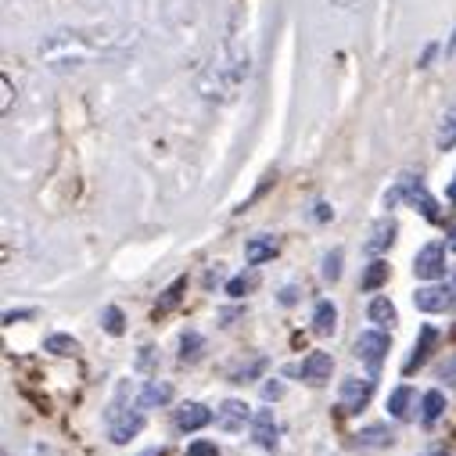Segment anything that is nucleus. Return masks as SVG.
<instances>
[{
    "mask_svg": "<svg viewBox=\"0 0 456 456\" xmlns=\"http://www.w3.org/2000/svg\"><path fill=\"white\" fill-rule=\"evenodd\" d=\"M245 76H248V51H245V47H223V51L216 54L212 69L205 72L201 90H205V97L226 101V97H234V94L241 90Z\"/></svg>",
    "mask_w": 456,
    "mask_h": 456,
    "instance_id": "f257e3e1",
    "label": "nucleus"
},
{
    "mask_svg": "<svg viewBox=\"0 0 456 456\" xmlns=\"http://www.w3.org/2000/svg\"><path fill=\"white\" fill-rule=\"evenodd\" d=\"M399 198H406L413 208H420V216H424V219H431V223H438V219H442V216H438V205H435V198L428 194V187H424V183H413V180L399 183V187L385 198V205H395Z\"/></svg>",
    "mask_w": 456,
    "mask_h": 456,
    "instance_id": "f03ea898",
    "label": "nucleus"
},
{
    "mask_svg": "<svg viewBox=\"0 0 456 456\" xmlns=\"http://www.w3.org/2000/svg\"><path fill=\"white\" fill-rule=\"evenodd\" d=\"M385 353H388V334H385V327H381V330H363V334L356 338V356H360L370 370H378V367L385 363Z\"/></svg>",
    "mask_w": 456,
    "mask_h": 456,
    "instance_id": "7ed1b4c3",
    "label": "nucleus"
},
{
    "mask_svg": "<svg viewBox=\"0 0 456 456\" xmlns=\"http://www.w3.org/2000/svg\"><path fill=\"white\" fill-rule=\"evenodd\" d=\"M413 273H417L420 281H438V277H445V248H442L438 241L424 245V248L417 252V259H413Z\"/></svg>",
    "mask_w": 456,
    "mask_h": 456,
    "instance_id": "20e7f679",
    "label": "nucleus"
},
{
    "mask_svg": "<svg viewBox=\"0 0 456 456\" xmlns=\"http://www.w3.org/2000/svg\"><path fill=\"white\" fill-rule=\"evenodd\" d=\"M256 413H248V406L241 399H226L219 410H216V428L226 431V435H238L245 431V424H252Z\"/></svg>",
    "mask_w": 456,
    "mask_h": 456,
    "instance_id": "39448f33",
    "label": "nucleus"
},
{
    "mask_svg": "<svg viewBox=\"0 0 456 456\" xmlns=\"http://www.w3.org/2000/svg\"><path fill=\"white\" fill-rule=\"evenodd\" d=\"M413 302H417L420 313H445V309L452 305V288H445V284H428V288H420V291L413 295Z\"/></svg>",
    "mask_w": 456,
    "mask_h": 456,
    "instance_id": "423d86ee",
    "label": "nucleus"
},
{
    "mask_svg": "<svg viewBox=\"0 0 456 456\" xmlns=\"http://www.w3.org/2000/svg\"><path fill=\"white\" fill-rule=\"evenodd\" d=\"M370 392H374L370 378H349L346 385H341V403H346L349 413H356V410H363L370 403Z\"/></svg>",
    "mask_w": 456,
    "mask_h": 456,
    "instance_id": "0eeeda50",
    "label": "nucleus"
},
{
    "mask_svg": "<svg viewBox=\"0 0 456 456\" xmlns=\"http://www.w3.org/2000/svg\"><path fill=\"white\" fill-rule=\"evenodd\" d=\"M330 370H334L330 353H309V356L302 360V367H298L302 381H309V385H323V381L330 378Z\"/></svg>",
    "mask_w": 456,
    "mask_h": 456,
    "instance_id": "6e6552de",
    "label": "nucleus"
},
{
    "mask_svg": "<svg viewBox=\"0 0 456 456\" xmlns=\"http://www.w3.org/2000/svg\"><path fill=\"white\" fill-rule=\"evenodd\" d=\"M111 417V428H108V435H111V442H116V445H126L141 428H144V417L141 413H108Z\"/></svg>",
    "mask_w": 456,
    "mask_h": 456,
    "instance_id": "1a4fd4ad",
    "label": "nucleus"
},
{
    "mask_svg": "<svg viewBox=\"0 0 456 456\" xmlns=\"http://www.w3.org/2000/svg\"><path fill=\"white\" fill-rule=\"evenodd\" d=\"M252 438H256L263 449H273V445H277V420H273V410H256V417H252Z\"/></svg>",
    "mask_w": 456,
    "mask_h": 456,
    "instance_id": "9d476101",
    "label": "nucleus"
},
{
    "mask_svg": "<svg viewBox=\"0 0 456 456\" xmlns=\"http://www.w3.org/2000/svg\"><path fill=\"white\" fill-rule=\"evenodd\" d=\"M395 234H399L395 219H381V223H374V231H370V238H367V252H370V256L388 252L392 241H395Z\"/></svg>",
    "mask_w": 456,
    "mask_h": 456,
    "instance_id": "9b49d317",
    "label": "nucleus"
},
{
    "mask_svg": "<svg viewBox=\"0 0 456 456\" xmlns=\"http://www.w3.org/2000/svg\"><path fill=\"white\" fill-rule=\"evenodd\" d=\"M212 420V413H208V406H201V403H183L180 410H176V428L180 431H198V428H205Z\"/></svg>",
    "mask_w": 456,
    "mask_h": 456,
    "instance_id": "f8f14e48",
    "label": "nucleus"
},
{
    "mask_svg": "<svg viewBox=\"0 0 456 456\" xmlns=\"http://www.w3.org/2000/svg\"><path fill=\"white\" fill-rule=\"evenodd\" d=\"M273 256H277V241H273V238H252V241L245 245V259H248L252 266L270 263Z\"/></svg>",
    "mask_w": 456,
    "mask_h": 456,
    "instance_id": "ddd939ff",
    "label": "nucleus"
},
{
    "mask_svg": "<svg viewBox=\"0 0 456 456\" xmlns=\"http://www.w3.org/2000/svg\"><path fill=\"white\" fill-rule=\"evenodd\" d=\"M435 341H438V330L435 327H424L420 330V341L413 346V356L406 360V370H413V367H420L428 356H431V349H435Z\"/></svg>",
    "mask_w": 456,
    "mask_h": 456,
    "instance_id": "4468645a",
    "label": "nucleus"
},
{
    "mask_svg": "<svg viewBox=\"0 0 456 456\" xmlns=\"http://www.w3.org/2000/svg\"><path fill=\"white\" fill-rule=\"evenodd\" d=\"M438 148L442 151L456 148V108H445V116L438 119Z\"/></svg>",
    "mask_w": 456,
    "mask_h": 456,
    "instance_id": "2eb2a0df",
    "label": "nucleus"
},
{
    "mask_svg": "<svg viewBox=\"0 0 456 456\" xmlns=\"http://www.w3.org/2000/svg\"><path fill=\"white\" fill-rule=\"evenodd\" d=\"M367 313H370V320H374L378 327H392V323L399 320V313H395V305H392V302H388L385 295H378V298L370 302V309H367Z\"/></svg>",
    "mask_w": 456,
    "mask_h": 456,
    "instance_id": "dca6fc26",
    "label": "nucleus"
},
{
    "mask_svg": "<svg viewBox=\"0 0 456 456\" xmlns=\"http://www.w3.org/2000/svg\"><path fill=\"white\" fill-rule=\"evenodd\" d=\"M334 323H338V309L330 302H316V309H313V330L316 334H330Z\"/></svg>",
    "mask_w": 456,
    "mask_h": 456,
    "instance_id": "f3484780",
    "label": "nucleus"
},
{
    "mask_svg": "<svg viewBox=\"0 0 456 456\" xmlns=\"http://www.w3.org/2000/svg\"><path fill=\"white\" fill-rule=\"evenodd\" d=\"M410 403H413V388L403 385V388H395V392L388 395V413H392L395 420H406V417H410Z\"/></svg>",
    "mask_w": 456,
    "mask_h": 456,
    "instance_id": "a211bd4d",
    "label": "nucleus"
},
{
    "mask_svg": "<svg viewBox=\"0 0 456 456\" xmlns=\"http://www.w3.org/2000/svg\"><path fill=\"white\" fill-rule=\"evenodd\" d=\"M388 273H392V270H388V263H381V259H374V263L367 266V273H363V281H360V288H363V291H378V288H381V284L388 281Z\"/></svg>",
    "mask_w": 456,
    "mask_h": 456,
    "instance_id": "6ab92c4d",
    "label": "nucleus"
},
{
    "mask_svg": "<svg viewBox=\"0 0 456 456\" xmlns=\"http://www.w3.org/2000/svg\"><path fill=\"white\" fill-rule=\"evenodd\" d=\"M420 410H424V413H420V417H424V424H435V420L442 417V410H445V395H442L438 388H435V392H428V395L420 399Z\"/></svg>",
    "mask_w": 456,
    "mask_h": 456,
    "instance_id": "aec40b11",
    "label": "nucleus"
},
{
    "mask_svg": "<svg viewBox=\"0 0 456 456\" xmlns=\"http://www.w3.org/2000/svg\"><path fill=\"white\" fill-rule=\"evenodd\" d=\"M169 399H173V388H169L166 381H151V385L144 388V395H141L144 406H166Z\"/></svg>",
    "mask_w": 456,
    "mask_h": 456,
    "instance_id": "412c9836",
    "label": "nucleus"
},
{
    "mask_svg": "<svg viewBox=\"0 0 456 456\" xmlns=\"http://www.w3.org/2000/svg\"><path fill=\"white\" fill-rule=\"evenodd\" d=\"M256 284H259V273H256V270H248V273H238L231 284H226V295H231V298H241V295H248Z\"/></svg>",
    "mask_w": 456,
    "mask_h": 456,
    "instance_id": "4be33fe9",
    "label": "nucleus"
},
{
    "mask_svg": "<svg viewBox=\"0 0 456 456\" xmlns=\"http://www.w3.org/2000/svg\"><path fill=\"white\" fill-rule=\"evenodd\" d=\"M44 349L54 353V356H72L79 346H76V338H69V334H51V338L44 341Z\"/></svg>",
    "mask_w": 456,
    "mask_h": 456,
    "instance_id": "5701e85b",
    "label": "nucleus"
},
{
    "mask_svg": "<svg viewBox=\"0 0 456 456\" xmlns=\"http://www.w3.org/2000/svg\"><path fill=\"white\" fill-rule=\"evenodd\" d=\"M183 288H187V277H180V281H173V288H169V291H166V295L159 298V305H155V313H159V316H162V313H169V309H173V305L180 302V295H183Z\"/></svg>",
    "mask_w": 456,
    "mask_h": 456,
    "instance_id": "b1692460",
    "label": "nucleus"
},
{
    "mask_svg": "<svg viewBox=\"0 0 456 456\" xmlns=\"http://www.w3.org/2000/svg\"><path fill=\"white\" fill-rule=\"evenodd\" d=\"M201 346H205L201 334H194V330L183 334V338H180V360H183V363H187V360H198V349H201Z\"/></svg>",
    "mask_w": 456,
    "mask_h": 456,
    "instance_id": "393cba45",
    "label": "nucleus"
},
{
    "mask_svg": "<svg viewBox=\"0 0 456 456\" xmlns=\"http://www.w3.org/2000/svg\"><path fill=\"white\" fill-rule=\"evenodd\" d=\"M101 320H104V330H108V334H123V313H119L116 305H108V309L101 313Z\"/></svg>",
    "mask_w": 456,
    "mask_h": 456,
    "instance_id": "a878e982",
    "label": "nucleus"
},
{
    "mask_svg": "<svg viewBox=\"0 0 456 456\" xmlns=\"http://www.w3.org/2000/svg\"><path fill=\"white\" fill-rule=\"evenodd\" d=\"M356 438H360L363 445H388V442H392V435H388L385 428H367V431H360Z\"/></svg>",
    "mask_w": 456,
    "mask_h": 456,
    "instance_id": "bb28decb",
    "label": "nucleus"
},
{
    "mask_svg": "<svg viewBox=\"0 0 456 456\" xmlns=\"http://www.w3.org/2000/svg\"><path fill=\"white\" fill-rule=\"evenodd\" d=\"M341 277V252L334 248L330 256H323V281H338Z\"/></svg>",
    "mask_w": 456,
    "mask_h": 456,
    "instance_id": "cd10ccee",
    "label": "nucleus"
},
{
    "mask_svg": "<svg viewBox=\"0 0 456 456\" xmlns=\"http://www.w3.org/2000/svg\"><path fill=\"white\" fill-rule=\"evenodd\" d=\"M187 456H219V449H216V442L198 438V442H191V445H187Z\"/></svg>",
    "mask_w": 456,
    "mask_h": 456,
    "instance_id": "c85d7f7f",
    "label": "nucleus"
},
{
    "mask_svg": "<svg viewBox=\"0 0 456 456\" xmlns=\"http://www.w3.org/2000/svg\"><path fill=\"white\" fill-rule=\"evenodd\" d=\"M0 90H4V97H0V111L8 116V111H12V79L8 76H0Z\"/></svg>",
    "mask_w": 456,
    "mask_h": 456,
    "instance_id": "c756f323",
    "label": "nucleus"
},
{
    "mask_svg": "<svg viewBox=\"0 0 456 456\" xmlns=\"http://www.w3.org/2000/svg\"><path fill=\"white\" fill-rule=\"evenodd\" d=\"M263 395H266V399H281V395H284V385H277V381H273V385H263Z\"/></svg>",
    "mask_w": 456,
    "mask_h": 456,
    "instance_id": "7c9ffc66",
    "label": "nucleus"
},
{
    "mask_svg": "<svg viewBox=\"0 0 456 456\" xmlns=\"http://www.w3.org/2000/svg\"><path fill=\"white\" fill-rule=\"evenodd\" d=\"M22 316H33V313H29V309H19V313H8V316H4V323H15V320H22Z\"/></svg>",
    "mask_w": 456,
    "mask_h": 456,
    "instance_id": "2f4dec72",
    "label": "nucleus"
},
{
    "mask_svg": "<svg viewBox=\"0 0 456 456\" xmlns=\"http://www.w3.org/2000/svg\"><path fill=\"white\" fill-rule=\"evenodd\" d=\"M295 295H298V291H295V288H288V291L281 295V302H284V305H291V302H295Z\"/></svg>",
    "mask_w": 456,
    "mask_h": 456,
    "instance_id": "473e14b6",
    "label": "nucleus"
},
{
    "mask_svg": "<svg viewBox=\"0 0 456 456\" xmlns=\"http://www.w3.org/2000/svg\"><path fill=\"white\" fill-rule=\"evenodd\" d=\"M449 248L456 252V226H449Z\"/></svg>",
    "mask_w": 456,
    "mask_h": 456,
    "instance_id": "72a5a7b5",
    "label": "nucleus"
},
{
    "mask_svg": "<svg viewBox=\"0 0 456 456\" xmlns=\"http://www.w3.org/2000/svg\"><path fill=\"white\" fill-rule=\"evenodd\" d=\"M449 201H452V205H456V180H452V183H449Z\"/></svg>",
    "mask_w": 456,
    "mask_h": 456,
    "instance_id": "f704fd0d",
    "label": "nucleus"
},
{
    "mask_svg": "<svg viewBox=\"0 0 456 456\" xmlns=\"http://www.w3.org/2000/svg\"><path fill=\"white\" fill-rule=\"evenodd\" d=\"M144 456H162V449H151V452H144Z\"/></svg>",
    "mask_w": 456,
    "mask_h": 456,
    "instance_id": "c9c22d12",
    "label": "nucleus"
}]
</instances>
